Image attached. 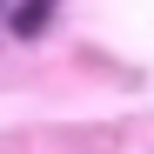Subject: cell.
<instances>
[{
    "mask_svg": "<svg viewBox=\"0 0 154 154\" xmlns=\"http://www.w3.org/2000/svg\"><path fill=\"white\" fill-rule=\"evenodd\" d=\"M47 7H54V0H27V7L14 14V34H40V20H47Z\"/></svg>",
    "mask_w": 154,
    "mask_h": 154,
    "instance_id": "6da1fadb",
    "label": "cell"
}]
</instances>
